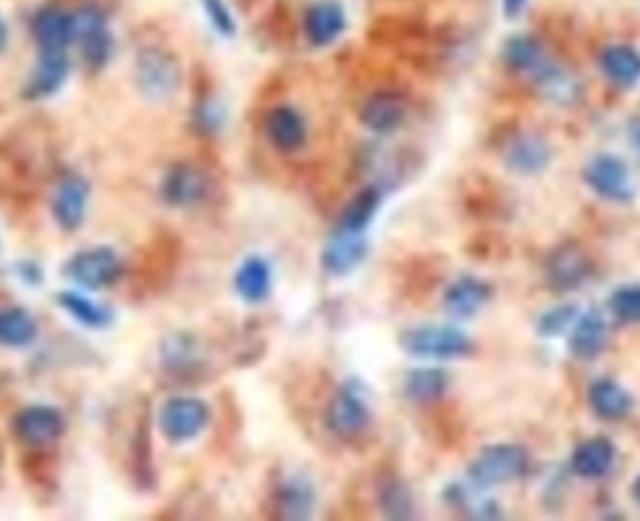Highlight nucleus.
<instances>
[{
    "instance_id": "ea45409f",
    "label": "nucleus",
    "mask_w": 640,
    "mask_h": 521,
    "mask_svg": "<svg viewBox=\"0 0 640 521\" xmlns=\"http://www.w3.org/2000/svg\"><path fill=\"white\" fill-rule=\"evenodd\" d=\"M575 317V308L573 306H564V308H557L549 312V314L543 315V320L540 323V331L545 334V336H554V334H560L564 331L568 323H571Z\"/></svg>"
},
{
    "instance_id": "e433bc0d",
    "label": "nucleus",
    "mask_w": 640,
    "mask_h": 521,
    "mask_svg": "<svg viewBox=\"0 0 640 521\" xmlns=\"http://www.w3.org/2000/svg\"><path fill=\"white\" fill-rule=\"evenodd\" d=\"M194 122L195 128L203 134H216L224 125V109L208 90L195 100Z\"/></svg>"
},
{
    "instance_id": "79ce46f5",
    "label": "nucleus",
    "mask_w": 640,
    "mask_h": 521,
    "mask_svg": "<svg viewBox=\"0 0 640 521\" xmlns=\"http://www.w3.org/2000/svg\"><path fill=\"white\" fill-rule=\"evenodd\" d=\"M629 139H631L634 153L640 156V119L631 122V128H629Z\"/></svg>"
},
{
    "instance_id": "0eeeda50",
    "label": "nucleus",
    "mask_w": 640,
    "mask_h": 521,
    "mask_svg": "<svg viewBox=\"0 0 640 521\" xmlns=\"http://www.w3.org/2000/svg\"><path fill=\"white\" fill-rule=\"evenodd\" d=\"M208 421L210 409L199 397H170L159 409V430L173 443H186L197 438Z\"/></svg>"
},
{
    "instance_id": "a878e982",
    "label": "nucleus",
    "mask_w": 640,
    "mask_h": 521,
    "mask_svg": "<svg viewBox=\"0 0 640 521\" xmlns=\"http://www.w3.org/2000/svg\"><path fill=\"white\" fill-rule=\"evenodd\" d=\"M607 345V321L598 309H590L577 321L571 334L570 350L581 361H593Z\"/></svg>"
},
{
    "instance_id": "7c9ffc66",
    "label": "nucleus",
    "mask_w": 640,
    "mask_h": 521,
    "mask_svg": "<svg viewBox=\"0 0 640 521\" xmlns=\"http://www.w3.org/2000/svg\"><path fill=\"white\" fill-rule=\"evenodd\" d=\"M38 334L35 317L23 308L0 309V345L27 347Z\"/></svg>"
},
{
    "instance_id": "473e14b6",
    "label": "nucleus",
    "mask_w": 640,
    "mask_h": 521,
    "mask_svg": "<svg viewBox=\"0 0 640 521\" xmlns=\"http://www.w3.org/2000/svg\"><path fill=\"white\" fill-rule=\"evenodd\" d=\"M263 29H265L266 40L274 43L276 48H291L298 36L293 4L288 0H274Z\"/></svg>"
},
{
    "instance_id": "a19ab883",
    "label": "nucleus",
    "mask_w": 640,
    "mask_h": 521,
    "mask_svg": "<svg viewBox=\"0 0 640 521\" xmlns=\"http://www.w3.org/2000/svg\"><path fill=\"white\" fill-rule=\"evenodd\" d=\"M529 7V0H502V10L508 19H518Z\"/></svg>"
},
{
    "instance_id": "2eb2a0df",
    "label": "nucleus",
    "mask_w": 640,
    "mask_h": 521,
    "mask_svg": "<svg viewBox=\"0 0 640 521\" xmlns=\"http://www.w3.org/2000/svg\"><path fill=\"white\" fill-rule=\"evenodd\" d=\"M504 164L518 175H538L551 164V145L534 131H523L504 145Z\"/></svg>"
},
{
    "instance_id": "ddd939ff",
    "label": "nucleus",
    "mask_w": 640,
    "mask_h": 521,
    "mask_svg": "<svg viewBox=\"0 0 640 521\" xmlns=\"http://www.w3.org/2000/svg\"><path fill=\"white\" fill-rule=\"evenodd\" d=\"M65 416L49 405H30L19 411L12 422V432L19 443L27 446H46L65 433Z\"/></svg>"
},
{
    "instance_id": "dca6fc26",
    "label": "nucleus",
    "mask_w": 640,
    "mask_h": 521,
    "mask_svg": "<svg viewBox=\"0 0 640 521\" xmlns=\"http://www.w3.org/2000/svg\"><path fill=\"white\" fill-rule=\"evenodd\" d=\"M89 203V184L79 175H68L57 184L51 201L55 219L65 232H76L85 222Z\"/></svg>"
},
{
    "instance_id": "49530a36",
    "label": "nucleus",
    "mask_w": 640,
    "mask_h": 521,
    "mask_svg": "<svg viewBox=\"0 0 640 521\" xmlns=\"http://www.w3.org/2000/svg\"><path fill=\"white\" fill-rule=\"evenodd\" d=\"M425 2H427V0H425Z\"/></svg>"
},
{
    "instance_id": "4468645a",
    "label": "nucleus",
    "mask_w": 640,
    "mask_h": 521,
    "mask_svg": "<svg viewBox=\"0 0 640 521\" xmlns=\"http://www.w3.org/2000/svg\"><path fill=\"white\" fill-rule=\"evenodd\" d=\"M302 29L313 48H328L347 29L345 8L339 0H317L304 13Z\"/></svg>"
},
{
    "instance_id": "9d476101",
    "label": "nucleus",
    "mask_w": 640,
    "mask_h": 521,
    "mask_svg": "<svg viewBox=\"0 0 640 521\" xmlns=\"http://www.w3.org/2000/svg\"><path fill=\"white\" fill-rule=\"evenodd\" d=\"M210 191V177L194 164H175L161 183V197L170 207H197L208 199Z\"/></svg>"
},
{
    "instance_id": "f257e3e1",
    "label": "nucleus",
    "mask_w": 640,
    "mask_h": 521,
    "mask_svg": "<svg viewBox=\"0 0 640 521\" xmlns=\"http://www.w3.org/2000/svg\"><path fill=\"white\" fill-rule=\"evenodd\" d=\"M367 40L420 71L441 70L457 43L447 27L427 23L414 13H382L371 21Z\"/></svg>"
},
{
    "instance_id": "37998d69",
    "label": "nucleus",
    "mask_w": 640,
    "mask_h": 521,
    "mask_svg": "<svg viewBox=\"0 0 640 521\" xmlns=\"http://www.w3.org/2000/svg\"><path fill=\"white\" fill-rule=\"evenodd\" d=\"M8 38H10V35H8L7 21L0 16V53L8 48Z\"/></svg>"
},
{
    "instance_id": "a18cd8bd",
    "label": "nucleus",
    "mask_w": 640,
    "mask_h": 521,
    "mask_svg": "<svg viewBox=\"0 0 640 521\" xmlns=\"http://www.w3.org/2000/svg\"><path fill=\"white\" fill-rule=\"evenodd\" d=\"M633 498L637 499V501H639V503H640V474H639V476H637V480H634Z\"/></svg>"
},
{
    "instance_id": "c85d7f7f",
    "label": "nucleus",
    "mask_w": 640,
    "mask_h": 521,
    "mask_svg": "<svg viewBox=\"0 0 640 521\" xmlns=\"http://www.w3.org/2000/svg\"><path fill=\"white\" fill-rule=\"evenodd\" d=\"M614 444L605 438L588 439L571 458L577 474L584 479H601L611 471L614 463Z\"/></svg>"
},
{
    "instance_id": "a211bd4d",
    "label": "nucleus",
    "mask_w": 640,
    "mask_h": 521,
    "mask_svg": "<svg viewBox=\"0 0 640 521\" xmlns=\"http://www.w3.org/2000/svg\"><path fill=\"white\" fill-rule=\"evenodd\" d=\"M592 273V263L581 248L564 246L554 249L547 260L549 284L559 291H571L587 282Z\"/></svg>"
},
{
    "instance_id": "72a5a7b5",
    "label": "nucleus",
    "mask_w": 640,
    "mask_h": 521,
    "mask_svg": "<svg viewBox=\"0 0 640 521\" xmlns=\"http://www.w3.org/2000/svg\"><path fill=\"white\" fill-rule=\"evenodd\" d=\"M59 304L71 317H76L79 323L90 328H101V326L109 325L112 320L111 312L106 306L96 304L81 293H73V291L60 293Z\"/></svg>"
},
{
    "instance_id": "6e6552de",
    "label": "nucleus",
    "mask_w": 640,
    "mask_h": 521,
    "mask_svg": "<svg viewBox=\"0 0 640 521\" xmlns=\"http://www.w3.org/2000/svg\"><path fill=\"white\" fill-rule=\"evenodd\" d=\"M66 276L87 289H104L122 274V260L107 246L85 249L73 255L65 268Z\"/></svg>"
},
{
    "instance_id": "4be33fe9",
    "label": "nucleus",
    "mask_w": 640,
    "mask_h": 521,
    "mask_svg": "<svg viewBox=\"0 0 640 521\" xmlns=\"http://www.w3.org/2000/svg\"><path fill=\"white\" fill-rule=\"evenodd\" d=\"M491 287L476 276H461L444 293V308L447 314L466 320L476 315L488 303Z\"/></svg>"
},
{
    "instance_id": "aec40b11",
    "label": "nucleus",
    "mask_w": 640,
    "mask_h": 521,
    "mask_svg": "<svg viewBox=\"0 0 640 521\" xmlns=\"http://www.w3.org/2000/svg\"><path fill=\"white\" fill-rule=\"evenodd\" d=\"M367 244L364 235L335 229L323 252V267L332 276H347L365 259Z\"/></svg>"
},
{
    "instance_id": "412c9836",
    "label": "nucleus",
    "mask_w": 640,
    "mask_h": 521,
    "mask_svg": "<svg viewBox=\"0 0 640 521\" xmlns=\"http://www.w3.org/2000/svg\"><path fill=\"white\" fill-rule=\"evenodd\" d=\"M70 73V59L66 51H40L35 71L27 85V96L30 100L49 98L62 89Z\"/></svg>"
},
{
    "instance_id": "cd10ccee",
    "label": "nucleus",
    "mask_w": 640,
    "mask_h": 521,
    "mask_svg": "<svg viewBox=\"0 0 640 521\" xmlns=\"http://www.w3.org/2000/svg\"><path fill=\"white\" fill-rule=\"evenodd\" d=\"M381 203V188L367 186L364 190H360L358 194L345 205V208L341 210L335 229L364 235L365 229L370 227L371 222H373L376 213H378Z\"/></svg>"
},
{
    "instance_id": "20e7f679",
    "label": "nucleus",
    "mask_w": 640,
    "mask_h": 521,
    "mask_svg": "<svg viewBox=\"0 0 640 521\" xmlns=\"http://www.w3.org/2000/svg\"><path fill=\"white\" fill-rule=\"evenodd\" d=\"M401 350L416 358L452 361L463 358L472 351V340L455 326H414L400 336Z\"/></svg>"
},
{
    "instance_id": "f3484780",
    "label": "nucleus",
    "mask_w": 640,
    "mask_h": 521,
    "mask_svg": "<svg viewBox=\"0 0 640 521\" xmlns=\"http://www.w3.org/2000/svg\"><path fill=\"white\" fill-rule=\"evenodd\" d=\"M265 131L268 141L282 153H296L306 145L307 125L301 111L293 106L272 107L266 114Z\"/></svg>"
},
{
    "instance_id": "f8f14e48",
    "label": "nucleus",
    "mask_w": 640,
    "mask_h": 521,
    "mask_svg": "<svg viewBox=\"0 0 640 521\" xmlns=\"http://www.w3.org/2000/svg\"><path fill=\"white\" fill-rule=\"evenodd\" d=\"M408 115V100L400 90L381 89L364 101L360 109V122L378 136L400 130Z\"/></svg>"
},
{
    "instance_id": "f704fd0d",
    "label": "nucleus",
    "mask_w": 640,
    "mask_h": 521,
    "mask_svg": "<svg viewBox=\"0 0 640 521\" xmlns=\"http://www.w3.org/2000/svg\"><path fill=\"white\" fill-rule=\"evenodd\" d=\"M378 503L390 520H408L414 515V499L403 480H384L378 490Z\"/></svg>"
},
{
    "instance_id": "f03ea898",
    "label": "nucleus",
    "mask_w": 640,
    "mask_h": 521,
    "mask_svg": "<svg viewBox=\"0 0 640 521\" xmlns=\"http://www.w3.org/2000/svg\"><path fill=\"white\" fill-rule=\"evenodd\" d=\"M136 79L150 100H169L183 85V65L164 40L142 42L136 53Z\"/></svg>"
},
{
    "instance_id": "58836bf2",
    "label": "nucleus",
    "mask_w": 640,
    "mask_h": 521,
    "mask_svg": "<svg viewBox=\"0 0 640 521\" xmlns=\"http://www.w3.org/2000/svg\"><path fill=\"white\" fill-rule=\"evenodd\" d=\"M203 12L210 21L211 29L224 38H235L236 19L235 13L230 12L227 0H199Z\"/></svg>"
},
{
    "instance_id": "39448f33",
    "label": "nucleus",
    "mask_w": 640,
    "mask_h": 521,
    "mask_svg": "<svg viewBox=\"0 0 640 521\" xmlns=\"http://www.w3.org/2000/svg\"><path fill=\"white\" fill-rule=\"evenodd\" d=\"M73 40L81 46V57L90 70H104L112 57L111 30L107 16L98 4H87L73 13Z\"/></svg>"
},
{
    "instance_id": "c756f323",
    "label": "nucleus",
    "mask_w": 640,
    "mask_h": 521,
    "mask_svg": "<svg viewBox=\"0 0 640 521\" xmlns=\"http://www.w3.org/2000/svg\"><path fill=\"white\" fill-rule=\"evenodd\" d=\"M235 289L246 303L265 301L272 289L270 265L263 257H247L236 271Z\"/></svg>"
},
{
    "instance_id": "1a4fd4ad",
    "label": "nucleus",
    "mask_w": 640,
    "mask_h": 521,
    "mask_svg": "<svg viewBox=\"0 0 640 521\" xmlns=\"http://www.w3.org/2000/svg\"><path fill=\"white\" fill-rule=\"evenodd\" d=\"M590 190L607 201L629 203L634 197V184L629 167L614 155L593 156L584 169Z\"/></svg>"
},
{
    "instance_id": "c9c22d12",
    "label": "nucleus",
    "mask_w": 640,
    "mask_h": 521,
    "mask_svg": "<svg viewBox=\"0 0 640 521\" xmlns=\"http://www.w3.org/2000/svg\"><path fill=\"white\" fill-rule=\"evenodd\" d=\"M161 358L170 372H186L197 361V345L186 334H177L165 340Z\"/></svg>"
},
{
    "instance_id": "6ab92c4d",
    "label": "nucleus",
    "mask_w": 640,
    "mask_h": 521,
    "mask_svg": "<svg viewBox=\"0 0 640 521\" xmlns=\"http://www.w3.org/2000/svg\"><path fill=\"white\" fill-rule=\"evenodd\" d=\"M32 36L40 51H66L73 42V16L57 7H43L32 18Z\"/></svg>"
},
{
    "instance_id": "bb28decb",
    "label": "nucleus",
    "mask_w": 640,
    "mask_h": 521,
    "mask_svg": "<svg viewBox=\"0 0 640 521\" xmlns=\"http://www.w3.org/2000/svg\"><path fill=\"white\" fill-rule=\"evenodd\" d=\"M549 57L545 46L532 35H513L502 46L505 68L530 78Z\"/></svg>"
},
{
    "instance_id": "7ed1b4c3",
    "label": "nucleus",
    "mask_w": 640,
    "mask_h": 521,
    "mask_svg": "<svg viewBox=\"0 0 640 521\" xmlns=\"http://www.w3.org/2000/svg\"><path fill=\"white\" fill-rule=\"evenodd\" d=\"M529 454L519 444H491L483 449L469 468V479L477 490L508 484L529 471Z\"/></svg>"
},
{
    "instance_id": "393cba45",
    "label": "nucleus",
    "mask_w": 640,
    "mask_h": 521,
    "mask_svg": "<svg viewBox=\"0 0 640 521\" xmlns=\"http://www.w3.org/2000/svg\"><path fill=\"white\" fill-rule=\"evenodd\" d=\"M277 515L283 520H307L315 510V490L312 482L293 476L279 484L276 492Z\"/></svg>"
},
{
    "instance_id": "4c0bfd02",
    "label": "nucleus",
    "mask_w": 640,
    "mask_h": 521,
    "mask_svg": "<svg viewBox=\"0 0 640 521\" xmlns=\"http://www.w3.org/2000/svg\"><path fill=\"white\" fill-rule=\"evenodd\" d=\"M612 314L622 323H640V285H626L611 296Z\"/></svg>"
},
{
    "instance_id": "5701e85b",
    "label": "nucleus",
    "mask_w": 640,
    "mask_h": 521,
    "mask_svg": "<svg viewBox=\"0 0 640 521\" xmlns=\"http://www.w3.org/2000/svg\"><path fill=\"white\" fill-rule=\"evenodd\" d=\"M600 68L618 87H634L640 81V51L628 43H611L600 53Z\"/></svg>"
},
{
    "instance_id": "c03bdc74",
    "label": "nucleus",
    "mask_w": 640,
    "mask_h": 521,
    "mask_svg": "<svg viewBox=\"0 0 640 521\" xmlns=\"http://www.w3.org/2000/svg\"><path fill=\"white\" fill-rule=\"evenodd\" d=\"M255 2H257V0H235L236 7L240 8L242 12H252Z\"/></svg>"
},
{
    "instance_id": "9b49d317",
    "label": "nucleus",
    "mask_w": 640,
    "mask_h": 521,
    "mask_svg": "<svg viewBox=\"0 0 640 521\" xmlns=\"http://www.w3.org/2000/svg\"><path fill=\"white\" fill-rule=\"evenodd\" d=\"M529 79L545 100L557 106H573L581 100L582 81L579 73L560 60L547 57Z\"/></svg>"
},
{
    "instance_id": "423d86ee",
    "label": "nucleus",
    "mask_w": 640,
    "mask_h": 521,
    "mask_svg": "<svg viewBox=\"0 0 640 521\" xmlns=\"http://www.w3.org/2000/svg\"><path fill=\"white\" fill-rule=\"evenodd\" d=\"M371 422V405L365 386L358 381H347L329 403L328 426L343 439L358 438Z\"/></svg>"
},
{
    "instance_id": "2f4dec72",
    "label": "nucleus",
    "mask_w": 640,
    "mask_h": 521,
    "mask_svg": "<svg viewBox=\"0 0 640 521\" xmlns=\"http://www.w3.org/2000/svg\"><path fill=\"white\" fill-rule=\"evenodd\" d=\"M446 389V372L439 367H416L406 375L405 394L412 402H435Z\"/></svg>"
},
{
    "instance_id": "b1692460",
    "label": "nucleus",
    "mask_w": 640,
    "mask_h": 521,
    "mask_svg": "<svg viewBox=\"0 0 640 521\" xmlns=\"http://www.w3.org/2000/svg\"><path fill=\"white\" fill-rule=\"evenodd\" d=\"M588 402L593 413L603 421H622L633 409V397L617 381H593L588 391Z\"/></svg>"
}]
</instances>
